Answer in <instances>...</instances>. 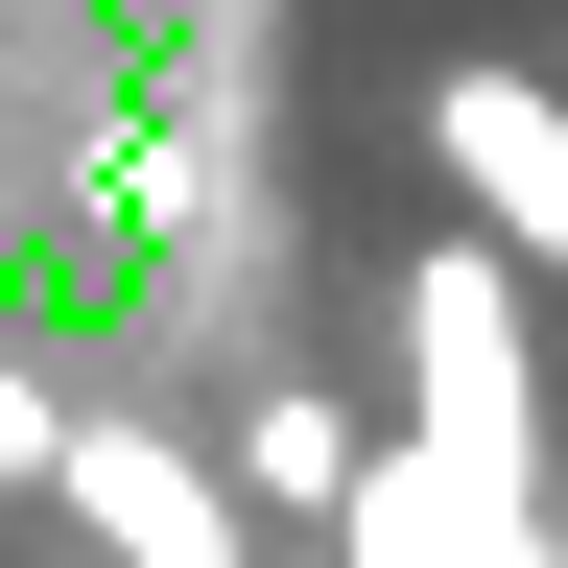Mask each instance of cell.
<instances>
[{"instance_id":"5","label":"cell","mask_w":568,"mask_h":568,"mask_svg":"<svg viewBox=\"0 0 568 568\" xmlns=\"http://www.w3.org/2000/svg\"><path fill=\"white\" fill-rule=\"evenodd\" d=\"M355 474H379V426H355L332 379H261V403H237V497H284V521H332Z\"/></svg>"},{"instance_id":"2","label":"cell","mask_w":568,"mask_h":568,"mask_svg":"<svg viewBox=\"0 0 568 568\" xmlns=\"http://www.w3.org/2000/svg\"><path fill=\"white\" fill-rule=\"evenodd\" d=\"M426 166H450V213L521 284H568V95H545L521 48H450V71H426Z\"/></svg>"},{"instance_id":"1","label":"cell","mask_w":568,"mask_h":568,"mask_svg":"<svg viewBox=\"0 0 568 568\" xmlns=\"http://www.w3.org/2000/svg\"><path fill=\"white\" fill-rule=\"evenodd\" d=\"M379 332H403V450H450L474 497H545V474H568V426H545V355H521V261H497L474 213L403 261V308H379Z\"/></svg>"},{"instance_id":"6","label":"cell","mask_w":568,"mask_h":568,"mask_svg":"<svg viewBox=\"0 0 568 568\" xmlns=\"http://www.w3.org/2000/svg\"><path fill=\"white\" fill-rule=\"evenodd\" d=\"M71 474V379H24V355H0V497H48Z\"/></svg>"},{"instance_id":"4","label":"cell","mask_w":568,"mask_h":568,"mask_svg":"<svg viewBox=\"0 0 568 568\" xmlns=\"http://www.w3.org/2000/svg\"><path fill=\"white\" fill-rule=\"evenodd\" d=\"M332 568H568V521H545V497H474L450 450H379L332 497Z\"/></svg>"},{"instance_id":"3","label":"cell","mask_w":568,"mask_h":568,"mask_svg":"<svg viewBox=\"0 0 568 568\" xmlns=\"http://www.w3.org/2000/svg\"><path fill=\"white\" fill-rule=\"evenodd\" d=\"M71 521H95V568H261V497L190 450V426H142V403H71Z\"/></svg>"}]
</instances>
